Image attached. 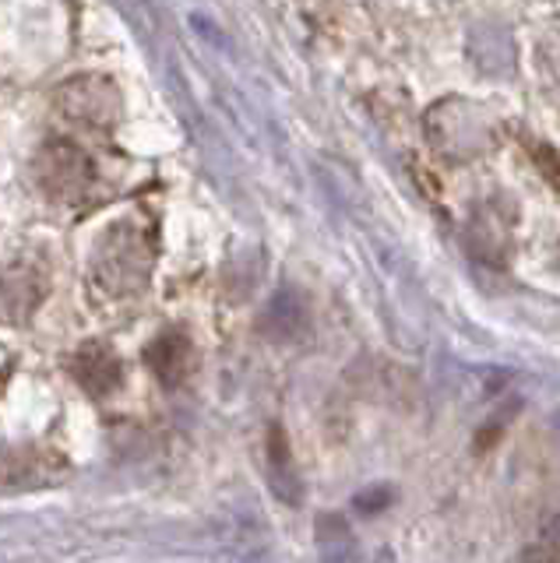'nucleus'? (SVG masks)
Masks as SVG:
<instances>
[{
    "label": "nucleus",
    "mask_w": 560,
    "mask_h": 563,
    "mask_svg": "<svg viewBox=\"0 0 560 563\" xmlns=\"http://www.w3.org/2000/svg\"><path fill=\"white\" fill-rule=\"evenodd\" d=\"M92 272L99 286L113 296L142 292L152 272V240L145 236V229L134 225L131 219L107 229V236L96 246Z\"/></svg>",
    "instance_id": "1"
},
{
    "label": "nucleus",
    "mask_w": 560,
    "mask_h": 563,
    "mask_svg": "<svg viewBox=\"0 0 560 563\" xmlns=\"http://www.w3.org/2000/svg\"><path fill=\"white\" fill-rule=\"evenodd\" d=\"M36 180L54 201H81L96 187V163L72 141H50L36 155Z\"/></svg>",
    "instance_id": "2"
},
{
    "label": "nucleus",
    "mask_w": 560,
    "mask_h": 563,
    "mask_svg": "<svg viewBox=\"0 0 560 563\" xmlns=\"http://www.w3.org/2000/svg\"><path fill=\"white\" fill-rule=\"evenodd\" d=\"M145 363L160 377V384L180 387L190 377V369H195V342H190V334L184 328H166L149 342Z\"/></svg>",
    "instance_id": "3"
},
{
    "label": "nucleus",
    "mask_w": 560,
    "mask_h": 563,
    "mask_svg": "<svg viewBox=\"0 0 560 563\" xmlns=\"http://www.w3.org/2000/svg\"><path fill=\"white\" fill-rule=\"evenodd\" d=\"M46 296V278L29 264H4L0 268V321L19 324L29 313H36Z\"/></svg>",
    "instance_id": "4"
},
{
    "label": "nucleus",
    "mask_w": 560,
    "mask_h": 563,
    "mask_svg": "<svg viewBox=\"0 0 560 563\" xmlns=\"http://www.w3.org/2000/svg\"><path fill=\"white\" fill-rule=\"evenodd\" d=\"M64 106H67V117H78L85 123H113L117 117V92L102 81V78H78L75 85L64 88Z\"/></svg>",
    "instance_id": "5"
},
{
    "label": "nucleus",
    "mask_w": 560,
    "mask_h": 563,
    "mask_svg": "<svg viewBox=\"0 0 560 563\" xmlns=\"http://www.w3.org/2000/svg\"><path fill=\"white\" fill-rule=\"evenodd\" d=\"M72 369H75L78 384L89 395H96V398L113 395L117 384H120V360L113 356L107 345H99V342L96 345H85L78 356H75Z\"/></svg>",
    "instance_id": "6"
},
{
    "label": "nucleus",
    "mask_w": 560,
    "mask_h": 563,
    "mask_svg": "<svg viewBox=\"0 0 560 563\" xmlns=\"http://www.w3.org/2000/svg\"><path fill=\"white\" fill-rule=\"evenodd\" d=\"M261 331L268 334L275 342H286V339H300L307 331V303L300 299L296 289H278L265 313H261Z\"/></svg>",
    "instance_id": "7"
},
{
    "label": "nucleus",
    "mask_w": 560,
    "mask_h": 563,
    "mask_svg": "<svg viewBox=\"0 0 560 563\" xmlns=\"http://www.w3.org/2000/svg\"><path fill=\"white\" fill-rule=\"evenodd\" d=\"M314 542H318L321 563H356V536L349 532L342 515H321L314 528Z\"/></svg>",
    "instance_id": "8"
},
{
    "label": "nucleus",
    "mask_w": 560,
    "mask_h": 563,
    "mask_svg": "<svg viewBox=\"0 0 560 563\" xmlns=\"http://www.w3.org/2000/svg\"><path fill=\"white\" fill-rule=\"evenodd\" d=\"M268 479L272 489L283 497L286 504H300V479H296V468H293V457H289V444L278 427H272L268 437Z\"/></svg>",
    "instance_id": "9"
},
{
    "label": "nucleus",
    "mask_w": 560,
    "mask_h": 563,
    "mask_svg": "<svg viewBox=\"0 0 560 563\" xmlns=\"http://www.w3.org/2000/svg\"><path fill=\"white\" fill-rule=\"evenodd\" d=\"M4 380H8V374H4V369H0V387H4Z\"/></svg>",
    "instance_id": "10"
}]
</instances>
